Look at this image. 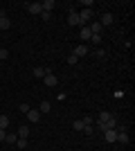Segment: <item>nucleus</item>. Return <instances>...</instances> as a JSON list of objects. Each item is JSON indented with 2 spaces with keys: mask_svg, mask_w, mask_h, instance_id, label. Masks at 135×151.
I'll return each instance as SVG.
<instances>
[{
  "mask_svg": "<svg viewBox=\"0 0 135 151\" xmlns=\"http://www.w3.org/2000/svg\"><path fill=\"white\" fill-rule=\"evenodd\" d=\"M43 83L47 86V88H54V86L59 83V77H56V75H52V72H47V75L43 77Z\"/></svg>",
  "mask_w": 135,
  "mask_h": 151,
  "instance_id": "nucleus-1",
  "label": "nucleus"
},
{
  "mask_svg": "<svg viewBox=\"0 0 135 151\" xmlns=\"http://www.w3.org/2000/svg\"><path fill=\"white\" fill-rule=\"evenodd\" d=\"M68 25H72V27L81 25V20H79V14L74 12V9H70V14H68Z\"/></svg>",
  "mask_w": 135,
  "mask_h": 151,
  "instance_id": "nucleus-2",
  "label": "nucleus"
},
{
  "mask_svg": "<svg viewBox=\"0 0 135 151\" xmlns=\"http://www.w3.org/2000/svg\"><path fill=\"white\" fill-rule=\"evenodd\" d=\"M79 20H81V27H84L86 23H90V20H92V9H84V12L79 14Z\"/></svg>",
  "mask_w": 135,
  "mask_h": 151,
  "instance_id": "nucleus-3",
  "label": "nucleus"
},
{
  "mask_svg": "<svg viewBox=\"0 0 135 151\" xmlns=\"http://www.w3.org/2000/svg\"><path fill=\"white\" fill-rule=\"evenodd\" d=\"M88 45H84V43H81V45H77V47H74V52H72V54H74V57H77V59H81V57H86V54H88Z\"/></svg>",
  "mask_w": 135,
  "mask_h": 151,
  "instance_id": "nucleus-4",
  "label": "nucleus"
},
{
  "mask_svg": "<svg viewBox=\"0 0 135 151\" xmlns=\"http://www.w3.org/2000/svg\"><path fill=\"white\" fill-rule=\"evenodd\" d=\"M47 72H52V70L50 68H43V65H36V68H34V77H36V79H43Z\"/></svg>",
  "mask_w": 135,
  "mask_h": 151,
  "instance_id": "nucleus-5",
  "label": "nucleus"
},
{
  "mask_svg": "<svg viewBox=\"0 0 135 151\" xmlns=\"http://www.w3.org/2000/svg\"><path fill=\"white\" fill-rule=\"evenodd\" d=\"M104 140H106V142H110V145H113V142H117V131H115V129L106 131V133H104Z\"/></svg>",
  "mask_w": 135,
  "mask_h": 151,
  "instance_id": "nucleus-6",
  "label": "nucleus"
},
{
  "mask_svg": "<svg viewBox=\"0 0 135 151\" xmlns=\"http://www.w3.org/2000/svg\"><path fill=\"white\" fill-rule=\"evenodd\" d=\"M88 27H90V32H92V34H101V32H104V27L99 25V20H90Z\"/></svg>",
  "mask_w": 135,
  "mask_h": 151,
  "instance_id": "nucleus-7",
  "label": "nucleus"
},
{
  "mask_svg": "<svg viewBox=\"0 0 135 151\" xmlns=\"http://www.w3.org/2000/svg\"><path fill=\"white\" fill-rule=\"evenodd\" d=\"M27 12L29 14H41L43 7H41V2H29V5H27Z\"/></svg>",
  "mask_w": 135,
  "mask_h": 151,
  "instance_id": "nucleus-8",
  "label": "nucleus"
},
{
  "mask_svg": "<svg viewBox=\"0 0 135 151\" xmlns=\"http://www.w3.org/2000/svg\"><path fill=\"white\" fill-rule=\"evenodd\" d=\"M79 36H81V41H90V36H92V32H90L88 25L81 27V32H79Z\"/></svg>",
  "mask_w": 135,
  "mask_h": 151,
  "instance_id": "nucleus-9",
  "label": "nucleus"
},
{
  "mask_svg": "<svg viewBox=\"0 0 135 151\" xmlns=\"http://www.w3.org/2000/svg\"><path fill=\"white\" fill-rule=\"evenodd\" d=\"M99 25H101V27H106V25H113V14H108V12H106V14L101 16V20H99Z\"/></svg>",
  "mask_w": 135,
  "mask_h": 151,
  "instance_id": "nucleus-10",
  "label": "nucleus"
},
{
  "mask_svg": "<svg viewBox=\"0 0 135 151\" xmlns=\"http://www.w3.org/2000/svg\"><path fill=\"white\" fill-rule=\"evenodd\" d=\"M41 7H43V12H50V14H52V9L56 7V2H54V0H43V2H41Z\"/></svg>",
  "mask_w": 135,
  "mask_h": 151,
  "instance_id": "nucleus-11",
  "label": "nucleus"
},
{
  "mask_svg": "<svg viewBox=\"0 0 135 151\" xmlns=\"http://www.w3.org/2000/svg\"><path fill=\"white\" fill-rule=\"evenodd\" d=\"M27 120H29V122H39V120H41V113L36 111V108H29V113H27Z\"/></svg>",
  "mask_w": 135,
  "mask_h": 151,
  "instance_id": "nucleus-12",
  "label": "nucleus"
},
{
  "mask_svg": "<svg viewBox=\"0 0 135 151\" xmlns=\"http://www.w3.org/2000/svg\"><path fill=\"white\" fill-rule=\"evenodd\" d=\"M16 135H18V138H25V140H27V138H29V126H20Z\"/></svg>",
  "mask_w": 135,
  "mask_h": 151,
  "instance_id": "nucleus-13",
  "label": "nucleus"
},
{
  "mask_svg": "<svg viewBox=\"0 0 135 151\" xmlns=\"http://www.w3.org/2000/svg\"><path fill=\"white\" fill-rule=\"evenodd\" d=\"M9 27H11V20L7 18V16H2L0 18V29H9Z\"/></svg>",
  "mask_w": 135,
  "mask_h": 151,
  "instance_id": "nucleus-14",
  "label": "nucleus"
},
{
  "mask_svg": "<svg viewBox=\"0 0 135 151\" xmlns=\"http://www.w3.org/2000/svg\"><path fill=\"white\" fill-rule=\"evenodd\" d=\"M113 117V113H108V111H101L99 113V117H97V122H106V120H110Z\"/></svg>",
  "mask_w": 135,
  "mask_h": 151,
  "instance_id": "nucleus-15",
  "label": "nucleus"
},
{
  "mask_svg": "<svg viewBox=\"0 0 135 151\" xmlns=\"http://www.w3.org/2000/svg\"><path fill=\"white\" fill-rule=\"evenodd\" d=\"M16 140H18V135H16V133H7L5 142H7V145H16Z\"/></svg>",
  "mask_w": 135,
  "mask_h": 151,
  "instance_id": "nucleus-16",
  "label": "nucleus"
},
{
  "mask_svg": "<svg viewBox=\"0 0 135 151\" xmlns=\"http://www.w3.org/2000/svg\"><path fill=\"white\" fill-rule=\"evenodd\" d=\"M50 108H52V104H50V101H41L39 113H50Z\"/></svg>",
  "mask_w": 135,
  "mask_h": 151,
  "instance_id": "nucleus-17",
  "label": "nucleus"
},
{
  "mask_svg": "<svg viewBox=\"0 0 135 151\" xmlns=\"http://www.w3.org/2000/svg\"><path fill=\"white\" fill-rule=\"evenodd\" d=\"M117 142H122V145H129V133H117Z\"/></svg>",
  "mask_w": 135,
  "mask_h": 151,
  "instance_id": "nucleus-18",
  "label": "nucleus"
},
{
  "mask_svg": "<svg viewBox=\"0 0 135 151\" xmlns=\"http://www.w3.org/2000/svg\"><path fill=\"white\" fill-rule=\"evenodd\" d=\"M84 122H81V120H74V122H72V129H74V131H84Z\"/></svg>",
  "mask_w": 135,
  "mask_h": 151,
  "instance_id": "nucleus-19",
  "label": "nucleus"
},
{
  "mask_svg": "<svg viewBox=\"0 0 135 151\" xmlns=\"http://www.w3.org/2000/svg\"><path fill=\"white\" fill-rule=\"evenodd\" d=\"M7 126H9V117H7V115H0V129L7 131Z\"/></svg>",
  "mask_w": 135,
  "mask_h": 151,
  "instance_id": "nucleus-20",
  "label": "nucleus"
},
{
  "mask_svg": "<svg viewBox=\"0 0 135 151\" xmlns=\"http://www.w3.org/2000/svg\"><path fill=\"white\" fill-rule=\"evenodd\" d=\"M81 122H84L86 126H92V122H95V120H92V115H84V117H81Z\"/></svg>",
  "mask_w": 135,
  "mask_h": 151,
  "instance_id": "nucleus-21",
  "label": "nucleus"
},
{
  "mask_svg": "<svg viewBox=\"0 0 135 151\" xmlns=\"http://www.w3.org/2000/svg\"><path fill=\"white\" fill-rule=\"evenodd\" d=\"M16 145H18L23 151H25V149H27V140H25V138H18V140H16Z\"/></svg>",
  "mask_w": 135,
  "mask_h": 151,
  "instance_id": "nucleus-22",
  "label": "nucleus"
},
{
  "mask_svg": "<svg viewBox=\"0 0 135 151\" xmlns=\"http://www.w3.org/2000/svg\"><path fill=\"white\" fill-rule=\"evenodd\" d=\"M90 43H101V34H92V36H90Z\"/></svg>",
  "mask_w": 135,
  "mask_h": 151,
  "instance_id": "nucleus-23",
  "label": "nucleus"
},
{
  "mask_svg": "<svg viewBox=\"0 0 135 151\" xmlns=\"http://www.w3.org/2000/svg\"><path fill=\"white\" fill-rule=\"evenodd\" d=\"M41 18H43L45 23H50V20H52V14L50 12H41Z\"/></svg>",
  "mask_w": 135,
  "mask_h": 151,
  "instance_id": "nucleus-24",
  "label": "nucleus"
},
{
  "mask_svg": "<svg viewBox=\"0 0 135 151\" xmlns=\"http://www.w3.org/2000/svg\"><path fill=\"white\" fill-rule=\"evenodd\" d=\"M77 61H79V59L74 57V54H70V57H68V63H70V65H77Z\"/></svg>",
  "mask_w": 135,
  "mask_h": 151,
  "instance_id": "nucleus-25",
  "label": "nucleus"
},
{
  "mask_svg": "<svg viewBox=\"0 0 135 151\" xmlns=\"http://www.w3.org/2000/svg\"><path fill=\"white\" fill-rule=\"evenodd\" d=\"M20 113L27 115V113H29V106H27V104H20Z\"/></svg>",
  "mask_w": 135,
  "mask_h": 151,
  "instance_id": "nucleus-26",
  "label": "nucleus"
},
{
  "mask_svg": "<svg viewBox=\"0 0 135 151\" xmlns=\"http://www.w3.org/2000/svg\"><path fill=\"white\" fill-rule=\"evenodd\" d=\"M84 133H86V135H92V133H95V129H92V126H84Z\"/></svg>",
  "mask_w": 135,
  "mask_h": 151,
  "instance_id": "nucleus-27",
  "label": "nucleus"
},
{
  "mask_svg": "<svg viewBox=\"0 0 135 151\" xmlns=\"http://www.w3.org/2000/svg\"><path fill=\"white\" fill-rule=\"evenodd\" d=\"M7 57H9V52H7L5 47H0V59H7Z\"/></svg>",
  "mask_w": 135,
  "mask_h": 151,
  "instance_id": "nucleus-28",
  "label": "nucleus"
},
{
  "mask_svg": "<svg viewBox=\"0 0 135 151\" xmlns=\"http://www.w3.org/2000/svg\"><path fill=\"white\" fill-rule=\"evenodd\" d=\"M95 57H97V59H104V57H106V52H104V50H97Z\"/></svg>",
  "mask_w": 135,
  "mask_h": 151,
  "instance_id": "nucleus-29",
  "label": "nucleus"
},
{
  "mask_svg": "<svg viewBox=\"0 0 135 151\" xmlns=\"http://www.w3.org/2000/svg\"><path fill=\"white\" fill-rule=\"evenodd\" d=\"M5 138H7V131H5V129H0V142H5Z\"/></svg>",
  "mask_w": 135,
  "mask_h": 151,
  "instance_id": "nucleus-30",
  "label": "nucleus"
},
{
  "mask_svg": "<svg viewBox=\"0 0 135 151\" xmlns=\"http://www.w3.org/2000/svg\"><path fill=\"white\" fill-rule=\"evenodd\" d=\"M2 16H5V12H0V18H2Z\"/></svg>",
  "mask_w": 135,
  "mask_h": 151,
  "instance_id": "nucleus-31",
  "label": "nucleus"
}]
</instances>
